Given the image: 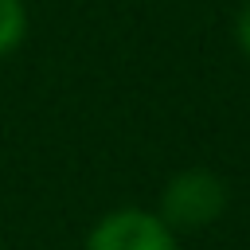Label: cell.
<instances>
[{
	"mask_svg": "<svg viewBox=\"0 0 250 250\" xmlns=\"http://www.w3.org/2000/svg\"><path fill=\"white\" fill-rule=\"evenodd\" d=\"M86 250H180V246H176V230H168L160 215L141 207H121L90 230Z\"/></svg>",
	"mask_w": 250,
	"mask_h": 250,
	"instance_id": "7a4b0ae2",
	"label": "cell"
},
{
	"mask_svg": "<svg viewBox=\"0 0 250 250\" xmlns=\"http://www.w3.org/2000/svg\"><path fill=\"white\" fill-rule=\"evenodd\" d=\"M234 35H238V47H242V55L250 59V0L238 8V20H234Z\"/></svg>",
	"mask_w": 250,
	"mask_h": 250,
	"instance_id": "277c9868",
	"label": "cell"
},
{
	"mask_svg": "<svg viewBox=\"0 0 250 250\" xmlns=\"http://www.w3.org/2000/svg\"><path fill=\"white\" fill-rule=\"evenodd\" d=\"M227 211V184L207 168H188L168 180L160 195V219L168 230H199Z\"/></svg>",
	"mask_w": 250,
	"mask_h": 250,
	"instance_id": "6da1fadb",
	"label": "cell"
},
{
	"mask_svg": "<svg viewBox=\"0 0 250 250\" xmlns=\"http://www.w3.org/2000/svg\"><path fill=\"white\" fill-rule=\"evenodd\" d=\"M23 31H27L23 0H0V55H8L12 47H20Z\"/></svg>",
	"mask_w": 250,
	"mask_h": 250,
	"instance_id": "3957f363",
	"label": "cell"
}]
</instances>
